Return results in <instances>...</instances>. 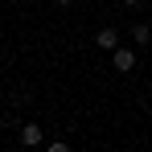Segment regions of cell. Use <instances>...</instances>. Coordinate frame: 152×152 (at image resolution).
I'll return each instance as SVG.
<instances>
[{"label": "cell", "instance_id": "277c9868", "mask_svg": "<svg viewBox=\"0 0 152 152\" xmlns=\"http://www.w3.org/2000/svg\"><path fill=\"white\" fill-rule=\"evenodd\" d=\"M132 41H136V45H148V41H152V29L144 25V21H136V25H132Z\"/></svg>", "mask_w": 152, "mask_h": 152}, {"label": "cell", "instance_id": "5b68a950", "mask_svg": "<svg viewBox=\"0 0 152 152\" xmlns=\"http://www.w3.org/2000/svg\"><path fill=\"white\" fill-rule=\"evenodd\" d=\"M45 152H70V144H66V140H50V144H45Z\"/></svg>", "mask_w": 152, "mask_h": 152}, {"label": "cell", "instance_id": "3957f363", "mask_svg": "<svg viewBox=\"0 0 152 152\" xmlns=\"http://www.w3.org/2000/svg\"><path fill=\"white\" fill-rule=\"evenodd\" d=\"M41 140H45V132H41L37 124H25V127H21V144H25V148H37Z\"/></svg>", "mask_w": 152, "mask_h": 152}, {"label": "cell", "instance_id": "7a4b0ae2", "mask_svg": "<svg viewBox=\"0 0 152 152\" xmlns=\"http://www.w3.org/2000/svg\"><path fill=\"white\" fill-rule=\"evenodd\" d=\"M95 41H99V50H119V29H99V33H95Z\"/></svg>", "mask_w": 152, "mask_h": 152}, {"label": "cell", "instance_id": "6da1fadb", "mask_svg": "<svg viewBox=\"0 0 152 152\" xmlns=\"http://www.w3.org/2000/svg\"><path fill=\"white\" fill-rule=\"evenodd\" d=\"M111 66H115V70H119V74H132V70H136V66H140V62H136V53L127 50V45H119V50L111 53Z\"/></svg>", "mask_w": 152, "mask_h": 152}]
</instances>
